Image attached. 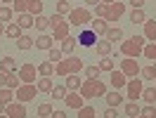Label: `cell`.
Instances as JSON below:
<instances>
[{
	"label": "cell",
	"instance_id": "obj_49",
	"mask_svg": "<svg viewBox=\"0 0 156 118\" xmlns=\"http://www.w3.org/2000/svg\"><path fill=\"white\" fill-rule=\"evenodd\" d=\"M130 5H133V10H142L144 7V0H130Z\"/></svg>",
	"mask_w": 156,
	"mask_h": 118
},
{
	"label": "cell",
	"instance_id": "obj_35",
	"mask_svg": "<svg viewBox=\"0 0 156 118\" xmlns=\"http://www.w3.org/2000/svg\"><path fill=\"white\" fill-rule=\"evenodd\" d=\"M130 21H133V24H144V21H147L144 10H133V12H130Z\"/></svg>",
	"mask_w": 156,
	"mask_h": 118
},
{
	"label": "cell",
	"instance_id": "obj_24",
	"mask_svg": "<svg viewBox=\"0 0 156 118\" xmlns=\"http://www.w3.org/2000/svg\"><path fill=\"white\" fill-rule=\"evenodd\" d=\"M104 38H107L109 43L114 45L116 40H121V38H123V29H118V26H114V29H111V26H109V31H107V36H104Z\"/></svg>",
	"mask_w": 156,
	"mask_h": 118
},
{
	"label": "cell",
	"instance_id": "obj_37",
	"mask_svg": "<svg viewBox=\"0 0 156 118\" xmlns=\"http://www.w3.org/2000/svg\"><path fill=\"white\" fill-rule=\"evenodd\" d=\"M0 102H5V104L14 102V90H10V88H0Z\"/></svg>",
	"mask_w": 156,
	"mask_h": 118
},
{
	"label": "cell",
	"instance_id": "obj_33",
	"mask_svg": "<svg viewBox=\"0 0 156 118\" xmlns=\"http://www.w3.org/2000/svg\"><path fill=\"white\" fill-rule=\"evenodd\" d=\"M142 57L151 59V61H156V43H147L144 50H142Z\"/></svg>",
	"mask_w": 156,
	"mask_h": 118
},
{
	"label": "cell",
	"instance_id": "obj_11",
	"mask_svg": "<svg viewBox=\"0 0 156 118\" xmlns=\"http://www.w3.org/2000/svg\"><path fill=\"white\" fill-rule=\"evenodd\" d=\"M5 113L10 118H26V104H21V102H10V104L5 106Z\"/></svg>",
	"mask_w": 156,
	"mask_h": 118
},
{
	"label": "cell",
	"instance_id": "obj_21",
	"mask_svg": "<svg viewBox=\"0 0 156 118\" xmlns=\"http://www.w3.org/2000/svg\"><path fill=\"white\" fill-rule=\"evenodd\" d=\"M0 71L2 73H12V71H19V69H17V64H14L12 57H2L0 59Z\"/></svg>",
	"mask_w": 156,
	"mask_h": 118
},
{
	"label": "cell",
	"instance_id": "obj_22",
	"mask_svg": "<svg viewBox=\"0 0 156 118\" xmlns=\"http://www.w3.org/2000/svg\"><path fill=\"white\" fill-rule=\"evenodd\" d=\"M104 99H107L109 106H114V109H116L118 104L123 102V97H121V92H118V90H111V92H107V95H104Z\"/></svg>",
	"mask_w": 156,
	"mask_h": 118
},
{
	"label": "cell",
	"instance_id": "obj_13",
	"mask_svg": "<svg viewBox=\"0 0 156 118\" xmlns=\"http://www.w3.org/2000/svg\"><path fill=\"white\" fill-rule=\"evenodd\" d=\"M109 83H111V88H114V90H121V88H126V85H128V78H126V76H123V71H121V69H114V71H111V76H109Z\"/></svg>",
	"mask_w": 156,
	"mask_h": 118
},
{
	"label": "cell",
	"instance_id": "obj_53",
	"mask_svg": "<svg viewBox=\"0 0 156 118\" xmlns=\"http://www.w3.org/2000/svg\"><path fill=\"white\" fill-rule=\"evenodd\" d=\"M5 106H7V104H5V102H0V113H5Z\"/></svg>",
	"mask_w": 156,
	"mask_h": 118
},
{
	"label": "cell",
	"instance_id": "obj_1",
	"mask_svg": "<svg viewBox=\"0 0 156 118\" xmlns=\"http://www.w3.org/2000/svg\"><path fill=\"white\" fill-rule=\"evenodd\" d=\"M126 14V2H111V5H95V17L99 19H107V21H118L121 17Z\"/></svg>",
	"mask_w": 156,
	"mask_h": 118
},
{
	"label": "cell",
	"instance_id": "obj_39",
	"mask_svg": "<svg viewBox=\"0 0 156 118\" xmlns=\"http://www.w3.org/2000/svg\"><path fill=\"white\" fill-rule=\"evenodd\" d=\"M99 71H109V73H111V71L116 69V66H114V59H109V57H104V59H99Z\"/></svg>",
	"mask_w": 156,
	"mask_h": 118
},
{
	"label": "cell",
	"instance_id": "obj_3",
	"mask_svg": "<svg viewBox=\"0 0 156 118\" xmlns=\"http://www.w3.org/2000/svg\"><path fill=\"white\" fill-rule=\"evenodd\" d=\"M83 57H66L62 59L59 64H55V76H62V78H66L71 73H78V71H83Z\"/></svg>",
	"mask_w": 156,
	"mask_h": 118
},
{
	"label": "cell",
	"instance_id": "obj_4",
	"mask_svg": "<svg viewBox=\"0 0 156 118\" xmlns=\"http://www.w3.org/2000/svg\"><path fill=\"white\" fill-rule=\"evenodd\" d=\"M144 45H147V38H144V36H133V38H128V40L121 43V54H123V57L137 59V57H142Z\"/></svg>",
	"mask_w": 156,
	"mask_h": 118
},
{
	"label": "cell",
	"instance_id": "obj_30",
	"mask_svg": "<svg viewBox=\"0 0 156 118\" xmlns=\"http://www.w3.org/2000/svg\"><path fill=\"white\" fill-rule=\"evenodd\" d=\"M33 19H36V17H33V14H29V12H26V14H19V17H17V21H14V24H19L21 29H31V26H33Z\"/></svg>",
	"mask_w": 156,
	"mask_h": 118
},
{
	"label": "cell",
	"instance_id": "obj_50",
	"mask_svg": "<svg viewBox=\"0 0 156 118\" xmlns=\"http://www.w3.org/2000/svg\"><path fill=\"white\" fill-rule=\"evenodd\" d=\"M50 118H66V113H64V111H52Z\"/></svg>",
	"mask_w": 156,
	"mask_h": 118
},
{
	"label": "cell",
	"instance_id": "obj_10",
	"mask_svg": "<svg viewBox=\"0 0 156 118\" xmlns=\"http://www.w3.org/2000/svg\"><path fill=\"white\" fill-rule=\"evenodd\" d=\"M128 99L130 102H137V99L142 97V90H144V85H142V78H128Z\"/></svg>",
	"mask_w": 156,
	"mask_h": 118
},
{
	"label": "cell",
	"instance_id": "obj_7",
	"mask_svg": "<svg viewBox=\"0 0 156 118\" xmlns=\"http://www.w3.org/2000/svg\"><path fill=\"white\" fill-rule=\"evenodd\" d=\"M38 95V88H36V83L33 85H29V83H21L19 88L14 90V102H21V104H26V102H31V99Z\"/></svg>",
	"mask_w": 156,
	"mask_h": 118
},
{
	"label": "cell",
	"instance_id": "obj_14",
	"mask_svg": "<svg viewBox=\"0 0 156 118\" xmlns=\"http://www.w3.org/2000/svg\"><path fill=\"white\" fill-rule=\"evenodd\" d=\"M90 31H92L95 36H107L109 21H107V19H99V17H95V19L90 21Z\"/></svg>",
	"mask_w": 156,
	"mask_h": 118
},
{
	"label": "cell",
	"instance_id": "obj_18",
	"mask_svg": "<svg viewBox=\"0 0 156 118\" xmlns=\"http://www.w3.org/2000/svg\"><path fill=\"white\" fill-rule=\"evenodd\" d=\"M80 85H83V80L78 78V73L66 76V90H69V92H78V90H80Z\"/></svg>",
	"mask_w": 156,
	"mask_h": 118
},
{
	"label": "cell",
	"instance_id": "obj_51",
	"mask_svg": "<svg viewBox=\"0 0 156 118\" xmlns=\"http://www.w3.org/2000/svg\"><path fill=\"white\" fill-rule=\"evenodd\" d=\"M0 88H5V73L0 71Z\"/></svg>",
	"mask_w": 156,
	"mask_h": 118
},
{
	"label": "cell",
	"instance_id": "obj_2",
	"mask_svg": "<svg viewBox=\"0 0 156 118\" xmlns=\"http://www.w3.org/2000/svg\"><path fill=\"white\" fill-rule=\"evenodd\" d=\"M78 92H80V97H83V99L104 97V95H107V85H104L99 78H88V80H83V85H80Z\"/></svg>",
	"mask_w": 156,
	"mask_h": 118
},
{
	"label": "cell",
	"instance_id": "obj_52",
	"mask_svg": "<svg viewBox=\"0 0 156 118\" xmlns=\"http://www.w3.org/2000/svg\"><path fill=\"white\" fill-rule=\"evenodd\" d=\"M85 2H88V5H92V7H95V5H99V0H85Z\"/></svg>",
	"mask_w": 156,
	"mask_h": 118
},
{
	"label": "cell",
	"instance_id": "obj_54",
	"mask_svg": "<svg viewBox=\"0 0 156 118\" xmlns=\"http://www.w3.org/2000/svg\"><path fill=\"white\" fill-rule=\"evenodd\" d=\"M2 33H5V24L0 21V36H2Z\"/></svg>",
	"mask_w": 156,
	"mask_h": 118
},
{
	"label": "cell",
	"instance_id": "obj_43",
	"mask_svg": "<svg viewBox=\"0 0 156 118\" xmlns=\"http://www.w3.org/2000/svg\"><path fill=\"white\" fill-rule=\"evenodd\" d=\"M48 52H50L48 57H50V61H52V64H59V61H62V59H64V57H62V54H64V52H62V50H57V47H52V50H48Z\"/></svg>",
	"mask_w": 156,
	"mask_h": 118
},
{
	"label": "cell",
	"instance_id": "obj_23",
	"mask_svg": "<svg viewBox=\"0 0 156 118\" xmlns=\"http://www.w3.org/2000/svg\"><path fill=\"white\" fill-rule=\"evenodd\" d=\"M140 113H142V106L137 102H128L126 104V116L128 118H140Z\"/></svg>",
	"mask_w": 156,
	"mask_h": 118
},
{
	"label": "cell",
	"instance_id": "obj_15",
	"mask_svg": "<svg viewBox=\"0 0 156 118\" xmlns=\"http://www.w3.org/2000/svg\"><path fill=\"white\" fill-rule=\"evenodd\" d=\"M83 102H85V99L80 97V92H69L66 97H64V104H66L69 109H80V106H85V104H83Z\"/></svg>",
	"mask_w": 156,
	"mask_h": 118
},
{
	"label": "cell",
	"instance_id": "obj_55",
	"mask_svg": "<svg viewBox=\"0 0 156 118\" xmlns=\"http://www.w3.org/2000/svg\"><path fill=\"white\" fill-rule=\"evenodd\" d=\"M0 118H10V116H7V113H0Z\"/></svg>",
	"mask_w": 156,
	"mask_h": 118
},
{
	"label": "cell",
	"instance_id": "obj_42",
	"mask_svg": "<svg viewBox=\"0 0 156 118\" xmlns=\"http://www.w3.org/2000/svg\"><path fill=\"white\" fill-rule=\"evenodd\" d=\"M29 14H33V17H38V14H43V2H40V0H31Z\"/></svg>",
	"mask_w": 156,
	"mask_h": 118
},
{
	"label": "cell",
	"instance_id": "obj_8",
	"mask_svg": "<svg viewBox=\"0 0 156 118\" xmlns=\"http://www.w3.org/2000/svg\"><path fill=\"white\" fill-rule=\"evenodd\" d=\"M17 73H19L21 83H29V85H33L38 80V66L36 64H21V69Z\"/></svg>",
	"mask_w": 156,
	"mask_h": 118
},
{
	"label": "cell",
	"instance_id": "obj_47",
	"mask_svg": "<svg viewBox=\"0 0 156 118\" xmlns=\"http://www.w3.org/2000/svg\"><path fill=\"white\" fill-rule=\"evenodd\" d=\"M85 78H99V66H85Z\"/></svg>",
	"mask_w": 156,
	"mask_h": 118
},
{
	"label": "cell",
	"instance_id": "obj_5",
	"mask_svg": "<svg viewBox=\"0 0 156 118\" xmlns=\"http://www.w3.org/2000/svg\"><path fill=\"white\" fill-rule=\"evenodd\" d=\"M69 26H71V24H69V21L64 19L62 14H57V12H55V14L50 17V29H52V38L59 40V43H62L64 38H69Z\"/></svg>",
	"mask_w": 156,
	"mask_h": 118
},
{
	"label": "cell",
	"instance_id": "obj_41",
	"mask_svg": "<svg viewBox=\"0 0 156 118\" xmlns=\"http://www.w3.org/2000/svg\"><path fill=\"white\" fill-rule=\"evenodd\" d=\"M52 111H55V109H52V104H48V102H45V104H38V116L40 118L52 116Z\"/></svg>",
	"mask_w": 156,
	"mask_h": 118
},
{
	"label": "cell",
	"instance_id": "obj_57",
	"mask_svg": "<svg viewBox=\"0 0 156 118\" xmlns=\"http://www.w3.org/2000/svg\"><path fill=\"white\" fill-rule=\"evenodd\" d=\"M154 69H156V61H154Z\"/></svg>",
	"mask_w": 156,
	"mask_h": 118
},
{
	"label": "cell",
	"instance_id": "obj_9",
	"mask_svg": "<svg viewBox=\"0 0 156 118\" xmlns=\"http://www.w3.org/2000/svg\"><path fill=\"white\" fill-rule=\"evenodd\" d=\"M121 71H123V76H126V78H137L142 69H140L137 59H133V57H126L123 61H121Z\"/></svg>",
	"mask_w": 156,
	"mask_h": 118
},
{
	"label": "cell",
	"instance_id": "obj_12",
	"mask_svg": "<svg viewBox=\"0 0 156 118\" xmlns=\"http://www.w3.org/2000/svg\"><path fill=\"white\" fill-rule=\"evenodd\" d=\"M78 45H83V47H95V45H97V36H95L90 29H83L78 33Z\"/></svg>",
	"mask_w": 156,
	"mask_h": 118
},
{
	"label": "cell",
	"instance_id": "obj_32",
	"mask_svg": "<svg viewBox=\"0 0 156 118\" xmlns=\"http://www.w3.org/2000/svg\"><path fill=\"white\" fill-rule=\"evenodd\" d=\"M97 54H102V57H109L111 54V43L109 40H97Z\"/></svg>",
	"mask_w": 156,
	"mask_h": 118
},
{
	"label": "cell",
	"instance_id": "obj_56",
	"mask_svg": "<svg viewBox=\"0 0 156 118\" xmlns=\"http://www.w3.org/2000/svg\"><path fill=\"white\" fill-rule=\"evenodd\" d=\"M0 2H12V0H0Z\"/></svg>",
	"mask_w": 156,
	"mask_h": 118
},
{
	"label": "cell",
	"instance_id": "obj_40",
	"mask_svg": "<svg viewBox=\"0 0 156 118\" xmlns=\"http://www.w3.org/2000/svg\"><path fill=\"white\" fill-rule=\"evenodd\" d=\"M95 116H97V111L92 106H80L78 109V118H95Z\"/></svg>",
	"mask_w": 156,
	"mask_h": 118
},
{
	"label": "cell",
	"instance_id": "obj_34",
	"mask_svg": "<svg viewBox=\"0 0 156 118\" xmlns=\"http://www.w3.org/2000/svg\"><path fill=\"white\" fill-rule=\"evenodd\" d=\"M55 10H57V14H62V17H64V14H71V10H73V7H71V2H69V0H59Z\"/></svg>",
	"mask_w": 156,
	"mask_h": 118
},
{
	"label": "cell",
	"instance_id": "obj_25",
	"mask_svg": "<svg viewBox=\"0 0 156 118\" xmlns=\"http://www.w3.org/2000/svg\"><path fill=\"white\" fill-rule=\"evenodd\" d=\"M76 45H78V38H71V36H69V38L62 40V52H64V54H71V52L76 50Z\"/></svg>",
	"mask_w": 156,
	"mask_h": 118
},
{
	"label": "cell",
	"instance_id": "obj_46",
	"mask_svg": "<svg viewBox=\"0 0 156 118\" xmlns=\"http://www.w3.org/2000/svg\"><path fill=\"white\" fill-rule=\"evenodd\" d=\"M10 19H12V7L2 5V7H0V21L5 24V21H10Z\"/></svg>",
	"mask_w": 156,
	"mask_h": 118
},
{
	"label": "cell",
	"instance_id": "obj_27",
	"mask_svg": "<svg viewBox=\"0 0 156 118\" xmlns=\"http://www.w3.org/2000/svg\"><path fill=\"white\" fill-rule=\"evenodd\" d=\"M17 47L19 50H31V47H36V40L31 38V36H19V38H17Z\"/></svg>",
	"mask_w": 156,
	"mask_h": 118
},
{
	"label": "cell",
	"instance_id": "obj_48",
	"mask_svg": "<svg viewBox=\"0 0 156 118\" xmlns=\"http://www.w3.org/2000/svg\"><path fill=\"white\" fill-rule=\"evenodd\" d=\"M102 118H116V109H114V106H109L107 111L102 113Z\"/></svg>",
	"mask_w": 156,
	"mask_h": 118
},
{
	"label": "cell",
	"instance_id": "obj_58",
	"mask_svg": "<svg viewBox=\"0 0 156 118\" xmlns=\"http://www.w3.org/2000/svg\"><path fill=\"white\" fill-rule=\"evenodd\" d=\"M140 118H142V116H140Z\"/></svg>",
	"mask_w": 156,
	"mask_h": 118
},
{
	"label": "cell",
	"instance_id": "obj_38",
	"mask_svg": "<svg viewBox=\"0 0 156 118\" xmlns=\"http://www.w3.org/2000/svg\"><path fill=\"white\" fill-rule=\"evenodd\" d=\"M52 99H64L69 95V90H66V85H57V88H52Z\"/></svg>",
	"mask_w": 156,
	"mask_h": 118
},
{
	"label": "cell",
	"instance_id": "obj_45",
	"mask_svg": "<svg viewBox=\"0 0 156 118\" xmlns=\"http://www.w3.org/2000/svg\"><path fill=\"white\" fill-rule=\"evenodd\" d=\"M142 118H156V109L154 104H147V106H142V113H140Z\"/></svg>",
	"mask_w": 156,
	"mask_h": 118
},
{
	"label": "cell",
	"instance_id": "obj_6",
	"mask_svg": "<svg viewBox=\"0 0 156 118\" xmlns=\"http://www.w3.org/2000/svg\"><path fill=\"white\" fill-rule=\"evenodd\" d=\"M95 19L92 17V12L88 10V7H73L71 10V14H69V24L71 26H78V29H85V26H90V21Z\"/></svg>",
	"mask_w": 156,
	"mask_h": 118
},
{
	"label": "cell",
	"instance_id": "obj_19",
	"mask_svg": "<svg viewBox=\"0 0 156 118\" xmlns=\"http://www.w3.org/2000/svg\"><path fill=\"white\" fill-rule=\"evenodd\" d=\"M38 76H43V78H50V76H55V64L52 61H40V66H38Z\"/></svg>",
	"mask_w": 156,
	"mask_h": 118
},
{
	"label": "cell",
	"instance_id": "obj_17",
	"mask_svg": "<svg viewBox=\"0 0 156 118\" xmlns=\"http://www.w3.org/2000/svg\"><path fill=\"white\" fill-rule=\"evenodd\" d=\"M19 85H21V78H19V73H17V71H12V73H5V88L17 90Z\"/></svg>",
	"mask_w": 156,
	"mask_h": 118
},
{
	"label": "cell",
	"instance_id": "obj_16",
	"mask_svg": "<svg viewBox=\"0 0 156 118\" xmlns=\"http://www.w3.org/2000/svg\"><path fill=\"white\" fill-rule=\"evenodd\" d=\"M142 26H144V33H142V36H144L149 43H156V21L154 19H147Z\"/></svg>",
	"mask_w": 156,
	"mask_h": 118
},
{
	"label": "cell",
	"instance_id": "obj_20",
	"mask_svg": "<svg viewBox=\"0 0 156 118\" xmlns=\"http://www.w3.org/2000/svg\"><path fill=\"white\" fill-rule=\"evenodd\" d=\"M52 45H55V38L48 36V33H43V36L36 40V47L38 50H52Z\"/></svg>",
	"mask_w": 156,
	"mask_h": 118
},
{
	"label": "cell",
	"instance_id": "obj_29",
	"mask_svg": "<svg viewBox=\"0 0 156 118\" xmlns=\"http://www.w3.org/2000/svg\"><path fill=\"white\" fill-rule=\"evenodd\" d=\"M31 7V0H14V5H12V12H17V14H26Z\"/></svg>",
	"mask_w": 156,
	"mask_h": 118
},
{
	"label": "cell",
	"instance_id": "obj_36",
	"mask_svg": "<svg viewBox=\"0 0 156 118\" xmlns=\"http://www.w3.org/2000/svg\"><path fill=\"white\" fill-rule=\"evenodd\" d=\"M142 99H144L147 104H154L156 102V88H144L142 90Z\"/></svg>",
	"mask_w": 156,
	"mask_h": 118
},
{
	"label": "cell",
	"instance_id": "obj_31",
	"mask_svg": "<svg viewBox=\"0 0 156 118\" xmlns=\"http://www.w3.org/2000/svg\"><path fill=\"white\" fill-rule=\"evenodd\" d=\"M5 36L12 38V40H17L21 36V26L19 24H7V26H5Z\"/></svg>",
	"mask_w": 156,
	"mask_h": 118
},
{
	"label": "cell",
	"instance_id": "obj_26",
	"mask_svg": "<svg viewBox=\"0 0 156 118\" xmlns=\"http://www.w3.org/2000/svg\"><path fill=\"white\" fill-rule=\"evenodd\" d=\"M33 26L43 33V31H48L50 29V17H45V14H38L36 19H33Z\"/></svg>",
	"mask_w": 156,
	"mask_h": 118
},
{
	"label": "cell",
	"instance_id": "obj_28",
	"mask_svg": "<svg viewBox=\"0 0 156 118\" xmlns=\"http://www.w3.org/2000/svg\"><path fill=\"white\" fill-rule=\"evenodd\" d=\"M36 88H38V92H52L55 85H52V78H43V76H40V78L36 80Z\"/></svg>",
	"mask_w": 156,
	"mask_h": 118
},
{
	"label": "cell",
	"instance_id": "obj_44",
	"mask_svg": "<svg viewBox=\"0 0 156 118\" xmlns=\"http://www.w3.org/2000/svg\"><path fill=\"white\" fill-rule=\"evenodd\" d=\"M140 76H142V78H147V80H154V78H156V69H154V66H144V69L140 71Z\"/></svg>",
	"mask_w": 156,
	"mask_h": 118
}]
</instances>
